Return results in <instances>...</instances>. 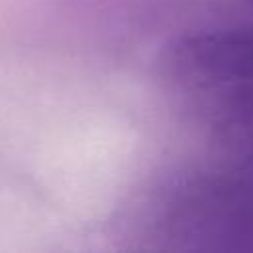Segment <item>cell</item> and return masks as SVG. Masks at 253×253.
<instances>
[{"instance_id": "obj_1", "label": "cell", "mask_w": 253, "mask_h": 253, "mask_svg": "<svg viewBox=\"0 0 253 253\" xmlns=\"http://www.w3.org/2000/svg\"><path fill=\"white\" fill-rule=\"evenodd\" d=\"M170 115L211 154L253 158V26L178 36L156 59Z\"/></svg>"}, {"instance_id": "obj_2", "label": "cell", "mask_w": 253, "mask_h": 253, "mask_svg": "<svg viewBox=\"0 0 253 253\" xmlns=\"http://www.w3.org/2000/svg\"><path fill=\"white\" fill-rule=\"evenodd\" d=\"M132 206L134 235L150 249L253 253V158L210 154L174 166Z\"/></svg>"}, {"instance_id": "obj_3", "label": "cell", "mask_w": 253, "mask_h": 253, "mask_svg": "<svg viewBox=\"0 0 253 253\" xmlns=\"http://www.w3.org/2000/svg\"><path fill=\"white\" fill-rule=\"evenodd\" d=\"M243 2H245V4H249V6L253 8V0H243Z\"/></svg>"}]
</instances>
